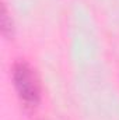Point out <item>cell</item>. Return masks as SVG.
I'll use <instances>...</instances> for the list:
<instances>
[{
    "label": "cell",
    "instance_id": "1",
    "mask_svg": "<svg viewBox=\"0 0 119 120\" xmlns=\"http://www.w3.org/2000/svg\"><path fill=\"white\" fill-rule=\"evenodd\" d=\"M13 80H14V87L20 99L25 103V106L35 108L41 98L39 78L35 70L27 61L20 60L14 64Z\"/></svg>",
    "mask_w": 119,
    "mask_h": 120
},
{
    "label": "cell",
    "instance_id": "2",
    "mask_svg": "<svg viewBox=\"0 0 119 120\" xmlns=\"http://www.w3.org/2000/svg\"><path fill=\"white\" fill-rule=\"evenodd\" d=\"M1 32L6 38L13 36V22H11V18L7 14L6 6H1Z\"/></svg>",
    "mask_w": 119,
    "mask_h": 120
}]
</instances>
